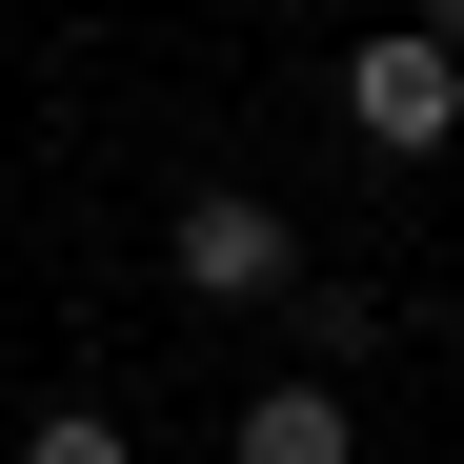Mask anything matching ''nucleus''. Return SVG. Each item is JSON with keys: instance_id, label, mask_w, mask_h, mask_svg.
<instances>
[{"instance_id": "1", "label": "nucleus", "mask_w": 464, "mask_h": 464, "mask_svg": "<svg viewBox=\"0 0 464 464\" xmlns=\"http://www.w3.org/2000/svg\"><path fill=\"white\" fill-rule=\"evenodd\" d=\"M162 283H182V303H283V283H303V222H283L263 182H182Z\"/></svg>"}, {"instance_id": "2", "label": "nucleus", "mask_w": 464, "mask_h": 464, "mask_svg": "<svg viewBox=\"0 0 464 464\" xmlns=\"http://www.w3.org/2000/svg\"><path fill=\"white\" fill-rule=\"evenodd\" d=\"M343 121H363V162H444V141H464V41H363L343 61Z\"/></svg>"}, {"instance_id": "3", "label": "nucleus", "mask_w": 464, "mask_h": 464, "mask_svg": "<svg viewBox=\"0 0 464 464\" xmlns=\"http://www.w3.org/2000/svg\"><path fill=\"white\" fill-rule=\"evenodd\" d=\"M243 464H363L343 383H324V363H303V383H263V404H243Z\"/></svg>"}, {"instance_id": "4", "label": "nucleus", "mask_w": 464, "mask_h": 464, "mask_svg": "<svg viewBox=\"0 0 464 464\" xmlns=\"http://www.w3.org/2000/svg\"><path fill=\"white\" fill-rule=\"evenodd\" d=\"M21 464H141V444H121L102 404H61V424H21Z\"/></svg>"}, {"instance_id": "5", "label": "nucleus", "mask_w": 464, "mask_h": 464, "mask_svg": "<svg viewBox=\"0 0 464 464\" xmlns=\"http://www.w3.org/2000/svg\"><path fill=\"white\" fill-rule=\"evenodd\" d=\"M424 41H464V0H424Z\"/></svg>"}]
</instances>
